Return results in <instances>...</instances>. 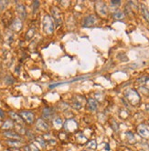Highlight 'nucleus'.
<instances>
[{
    "mask_svg": "<svg viewBox=\"0 0 149 151\" xmlns=\"http://www.w3.org/2000/svg\"><path fill=\"white\" fill-rule=\"evenodd\" d=\"M124 98L126 99V100L128 101L131 105L133 106H136L140 103V100H141V98L138 92L134 89H132V88H129L127 89L125 92H124Z\"/></svg>",
    "mask_w": 149,
    "mask_h": 151,
    "instance_id": "1",
    "label": "nucleus"
},
{
    "mask_svg": "<svg viewBox=\"0 0 149 151\" xmlns=\"http://www.w3.org/2000/svg\"><path fill=\"white\" fill-rule=\"evenodd\" d=\"M42 23H43V29L45 31V33H47V34L53 33L55 25H54V21H53L52 17L49 15H45L44 16Z\"/></svg>",
    "mask_w": 149,
    "mask_h": 151,
    "instance_id": "2",
    "label": "nucleus"
},
{
    "mask_svg": "<svg viewBox=\"0 0 149 151\" xmlns=\"http://www.w3.org/2000/svg\"><path fill=\"white\" fill-rule=\"evenodd\" d=\"M95 8H96L97 13L102 17H106L108 15V7L105 5V3L102 1H98L95 3Z\"/></svg>",
    "mask_w": 149,
    "mask_h": 151,
    "instance_id": "3",
    "label": "nucleus"
},
{
    "mask_svg": "<svg viewBox=\"0 0 149 151\" xmlns=\"http://www.w3.org/2000/svg\"><path fill=\"white\" fill-rule=\"evenodd\" d=\"M19 116L22 117V119L26 123H28L29 125L32 124L34 122V120H35V116H34V114L32 112H29V111H21L19 113Z\"/></svg>",
    "mask_w": 149,
    "mask_h": 151,
    "instance_id": "4",
    "label": "nucleus"
},
{
    "mask_svg": "<svg viewBox=\"0 0 149 151\" xmlns=\"http://www.w3.org/2000/svg\"><path fill=\"white\" fill-rule=\"evenodd\" d=\"M51 16H52V18L54 19V21L56 22L57 26H60L62 23L61 13H60V9L57 6H53L51 8Z\"/></svg>",
    "mask_w": 149,
    "mask_h": 151,
    "instance_id": "5",
    "label": "nucleus"
},
{
    "mask_svg": "<svg viewBox=\"0 0 149 151\" xmlns=\"http://www.w3.org/2000/svg\"><path fill=\"white\" fill-rule=\"evenodd\" d=\"M64 129L69 132H75L78 129V123L74 119H68L64 123Z\"/></svg>",
    "mask_w": 149,
    "mask_h": 151,
    "instance_id": "6",
    "label": "nucleus"
},
{
    "mask_svg": "<svg viewBox=\"0 0 149 151\" xmlns=\"http://www.w3.org/2000/svg\"><path fill=\"white\" fill-rule=\"evenodd\" d=\"M137 133L142 137L149 139V127L145 124H140L137 127Z\"/></svg>",
    "mask_w": 149,
    "mask_h": 151,
    "instance_id": "7",
    "label": "nucleus"
},
{
    "mask_svg": "<svg viewBox=\"0 0 149 151\" xmlns=\"http://www.w3.org/2000/svg\"><path fill=\"white\" fill-rule=\"evenodd\" d=\"M16 10H17V13L20 19H26V17H27V10H26V6L23 4H17V7H16Z\"/></svg>",
    "mask_w": 149,
    "mask_h": 151,
    "instance_id": "8",
    "label": "nucleus"
},
{
    "mask_svg": "<svg viewBox=\"0 0 149 151\" xmlns=\"http://www.w3.org/2000/svg\"><path fill=\"white\" fill-rule=\"evenodd\" d=\"M36 127L38 130L39 131H42V132H46L49 130V125L47 122H45L43 119H41V118H39L36 122Z\"/></svg>",
    "mask_w": 149,
    "mask_h": 151,
    "instance_id": "9",
    "label": "nucleus"
},
{
    "mask_svg": "<svg viewBox=\"0 0 149 151\" xmlns=\"http://www.w3.org/2000/svg\"><path fill=\"white\" fill-rule=\"evenodd\" d=\"M22 21H21L20 18H15L12 22H11V25H10V28L13 31H16V32H18L22 29Z\"/></svg>",
    "mask_w": 149,
    "mask_h": 151,
    "instance_id": "10",
    "label": "nucleus"
},
{
    "mask_svg": "<svg viewBox=\"0 0 149 151\" xmlns=\"http://www.w3.org/2000/svg\"><path fill=\"white\" fill-rule=\"evenodd\" d=\"M95 23H96V18L93 15H90V16H87L83 19V27H90L92 26H93Z\"/></svg>",
    "mask_w": 149,
    "mask_h": 151,
    "instance_id": "11",
    "label": "nucleus"
},
{
    "mask_svg": "<svg viewBox=\"0 0 149 151\" xmlns=\"http://www.w3.org/2000/svg\"><path fill=\"white\" fill-rule=\"evenodd\" d=\"M87 107H88V109L92 112L96 111L97 107H98V102L94 99H89L87 101Z\"/></svg>",
    "mask_w": 149,
    "mask_h": 151,
    "instance_id": "12",
    "label": "nucleus"
},
{
    "mask_svg": "<svg viewBox=\"0 0 149 151\" xmlns=\"http://www.w3.org/2000/svg\"><path fill=\"white\" fill-rule=\"evenodd\" d=\"M4 136L7 138L13 139V140H20L21 139V136L15 131H6V132H4Z\"/></svg>",
    "mask_w": 149,
    "mask_h": 151,
    "instance_id": "13",
    "label": "nucleus"
},
{
    "mask_svg": "<svg viewBox=\"0 0 149 151\" xmlns=\"http://www.w3.org/2000/svg\"><path fill=\"white\" fill-rule=\"evenodd\" d=\"M140 9H141V13H142V16L145 18V20H146L147 22H149V10H148L147 6L144 4H141Z\"/></svg>",
    "mask_w": 149,
    "mask_h": 151,
    "instance_id": "14",
    "label": "nucleus"
},
{
    "mask_svg": "<svg viewBox=\"0 0 149 151\" xmlns=\"http://www.w3.org/2000/svg\"><path fill=\"white\" fill-rule=\"evenodd\" d=\"M42 116H43V117L46 118V119H50L53 116V110L50 107H45L43 109V112H42Z\"/></svg>",
    "mask_w": 149,
    "mask_h": 151,
    "instance_id": "15",
    "label": "nucleus"
},
{
    "mask_svg": "<svg viewBox=\"0 0 149 151\" xmlns=\"http://www.w3.org/2000/svg\"><path fill=\"white\" fill-rule=\"evenodd\" d=\"M8 114H9L10 117H11L13 120H15L17 123H18L19 125H22L23 124V119H22V117H21L19 115H17V114H16L14 112H11V111H10Z\"/></svg>",
    "mask_w": 149,
    "mask_h": 151,
    "instance_id": "16",
    "label": "nucleus"
},
{
    "mask_svg": "<svg viewBox=\"0 0 149 151\" xmlns=\"http://www.w3.org/2000/svg\"><path fill=\"white\" fill-rule=\"evenodd\" d=\"M76 140H77V142L79 144H81V145L87 143V141H88L87 137H85L83 134H81V133H77L76 134Z\"/></svg>",
    "mask_w": 149,
    "mask_h": 151,
    "instance_id": "17",
    "label": "nucleus"
},
{
    "mask_svg": "<svg viewBox=\"0 0 149 151\" xmlns=\"http://www.w3.org/2000/svg\"><path fill=\"white\" fill-rule=\"evenodd\" d=\"M7 144L11 147H19L20 146H22V143H21L20 140H13V139L7 140Z\"/></svg>",
    "mask_w": 149,
    "mask_h": 151,
    "instance_id": "18",
    "label": "nucleus"
},
{
    "mask_svg": "<svg viewBox=\"0 0 149 151\" xmlns=\"http://www.w3.org/2000/svg\"><path fill=\"white\" fill-rule=\"evenodd\" d=\"M35 32H36V28L35 27H30L28 32H27V34H26V39L27 40H30L31 38H32L35 35Z\"/></svg>",
    "mask_w": 149,
    "mask_h": 151,
    "instance_id": "19",
    "label": "nucleus"
},
{
    "mask_svg": "<svg viewBox=\"0 0 149 151\" xmlns=\"http://www.w3.org/2000/svg\"><path fill=\"white\" fill-rule=\"evenodd\" d=\"M126 137H127V139H128V142L130 144H134L136 142V139H135L134 135L132 132H130V131L126 132Z\"/></svg>",
    "mask_w": 149,
    "mask_h": 151,
    "instance_id": "20",
    "label": "nucleus"
},
{
    "mask_svg": "<svg viewBox=\"0 0 149 151\" xmlns=\"http://www.w3.org/2000/svg\"><path fill=\"white\" fill-rule=\"evenodd\" d=\"M14 127V123L12 120H6L2 126V128L3 129H10V128H12Z\"/></svg>",
    "mask_w": 149,
    "mask_h": 151,
    "instance_id": "21",
    "label": "nucleus"
},
{
    "mask_svg": "<svg viewBox=\"0 0 149 151\" xmlns=\"http://www.w3.org/2000/svg\"><path fill=\"white\" fill-rule=\"evenodd\" d=\"M71 106H72L73 109H80L81 107V103L78 100V98H76V99H73V102L71 103Z\"/></svg>",
    "mask_w": 149,
    "mask_h": 151,
    "instance_id": "22",
    "label": "nucleus"
},
{
    "mask_svg": "<svg viewBox=\"0 0 149 151\" xmlns=\"http://www.w3.org/2000/svg\"><path fill=\"white\" fill-rule=\"evenodd\" d=\"M53 125L56 128H60L62 126V120L60 117H55L54 120H53Z\"/></svg>",
    "mask_w": 149,
    "mask_h": 151,
    "instance_id": "23",
    "label": "nucleus"
},
{
    "mask_svg": "<svg viewBox=\"0 0 149 151\" xmlns=\"http://www.w3.org/2000/svg\"><path fill=\"white\" fill-rule=\"evenodd\" d=\"M113 17L115 18V19H118V20H120V19H123L124 17V14L122 12V11H115L114 13H113Z\"/></svg>",
    "mask_w": 149,
    "mask_h": 151,
    "instance_id": "24",
    "label": "nucleus"
},
{
    "mask_svg": "<svg viewBox=\"0 0 149 151\" xmlns=\"http://www.w3.org/2000/svg\"><path fill=\"white\" fill-rule=\"evenodd\" d=\"M87 147L89 149H92V150H94V149H96L97 147V143L95 140H91V141L87 144Z\"/></svg>",
    "mask_w": 149,
    "mask_h": 151,
    "instance_id": "25",
    "label": "nucleus"
},
{
    "mask_svg": "<svg viewBox=\"0 0 149 151\" xmlns=\"http://www.w3.org/2000/svg\"><path fill=\"white\" fill-rule=\"evenodd\" d=\"M36 140H37V142L42 147H45V146H46V142H45V139H43L42 137H37L36 138Z\"/></svg>",
    "mask_w": 149,
    "mask_h": 151,
    "instance_id": "26",
    "label": "nucleus"
},
{
    "mask_svg": "<svg viewBox=\"0 0 149 151\" xmlns=\"http://www.w3.org/2000/svg\"><path fill=\"white\" fill-rule=\"evenodd\" d=\"M5 81L7 84H13L14 83V79L12 77H10V76H7V78H5Z\"/></svg>",
    "mask_w": 149,
    "mask_h": 151,
    "instance_id": "27",
    "label": "nucleus"
},
{
    "mask_svg": "<svg viewBox=\"0 0 149 151\" xmlns=\"http://www.w3.org/2000/svg\"><path fill=\"white\" fill-rule=\"evenodd\" d=\"M39 6V1H35V2L33 3V12H34V13L37 11V9H38Z\"/></svg>",
    "mask_w": 149,
    "mask_h": 151,
    "instance_id": "28",
    "label": "nucleus"
},
{
    "mask_svg": "<svg viewBox=\"0 0 149 151\" xmlns=\"http://www.w3.org/2000/svg\"><path fill=\"white\" fill-rule=\"evenodd\" d=\"M29 149H30V151H39V149L34 144H30L29 145Z\"/></svg>",
    "mask_w": 149,
    "mask_h": 151,
    "instance_id": "29",
    "label": "nucleus"
},
{
    "mask_svg": "<svg viewBox=\"0 0 149 151\" xmlns=\"http://www.w3.org/2000/svg\"><path fill=\"white\" fill-rule=\"evenodd\" d=\"M9 151H20V149L18 147H12V148H9Z\"/></svg>",
    "mask_w": 149,
    "mask_h": 151,
    "instance_id": "30",
    "label": "nucleus"
},
{
    "mask_svg": "<svg viewBox=\"0 0 149 151\" xmlns=\"http://www.w3.org/2000/svg\"><path fill=\"white\" fill-rule=\"evenodd\" d=\"M120 1H118V0H117V1H116V0H115V1H114V0H113V1H112V4L113 5H120Z\"/></svg>",
    "mask_w": 149,
    "mask_h": 151,
    "instance_id": "31",
    "label": "nucleus"
},
{
    "mask_svg": "<svg viewBox=\"0 0 149 151\" xmlns=\"http://www.w3.org/2000/svg\"><path fill=\"white\" fill-rule=\"evenodd\" d=\"M25 151H30L29 147H25Z\"/></svg>",
    "mask_w": 149,
    "mask_h": 151,
    "instance_id": "32",
    "label": "nucleus"
},
{
    "mask_svg": "<svg viewBox=\"0 0 149 151\" xmlns=\"http://www.w3.org/2000/svg\"><path fill=\"white\" fill-rule=\"evenodd\" d=\"M0 116H4V113L1 111V109H0Z\"/></svg>",
    "mask_w": 149,
    "mask_h": 151,
    "instance_id": "33",
    "label": "nucleus"
},
{
    "mask_svg": "<svg viewBox=\"0 0 149 151\" xmlns=\"http://www.w3.org/2000/svg\"><path fill=\"white\" fill-rule=\"evenodd\" d=\"M146 110L149 112V105H147V106H146Z\"/></svg>",
    "mask_w": 149,
    "mask_h": 151,
    "instance_id": "34",
    "label": "nucleus"
},
{
    "mask_svg": "<svg viewBox=\"0 0 149 151\" xmlns=\"http://www.w3.org/2000/svg\"><path fill=\"white\" fill-rule=\"evenodd\" d=\"M82 151H87V150H82Z\"/></svg>",
    "mask_w": 149,
    "mask_h": 151,
    "instance_id": "35",
    "label": "nucleus"
},
{
    "mask_svg": "<svg viewBox=\"0 0 149 151\" xmlns=\"http://www.w3.org/2000/svg\"><path fill=\"white\" fill-rule=\"evenodd\" d=\"M51 151H56V150H51Z\"/></svg>",
    "mask_w": 149,
    "mask_h": 151,
    "instance_id": "36",
    "label": "nucleus"
}]
</instances>
